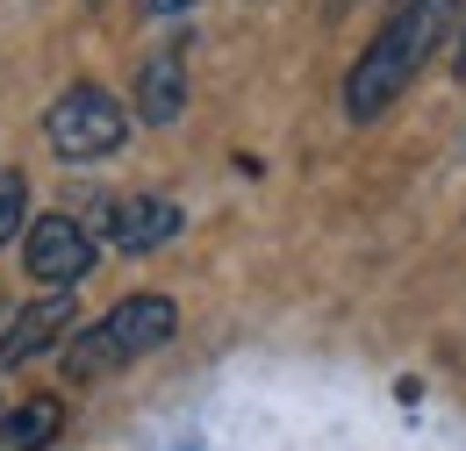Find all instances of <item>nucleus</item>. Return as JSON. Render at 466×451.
Returning <instances> with one entry per match:
<instances>
[{
    "label": "nucleus",
    "instance_id": "1",
    "mask_svg": "<svg viewBox=\"0 0 466 451\" xmlns=\"http://www.w3.org/2000/svg\"><path fill=\"white\" fill-rule=\"evenodd\" d=\"M452 15H460V0H402V7L373 29V44H366L359 65L345 72V115L351 122H373V115H388L402 101L409 79H416V72L431 65V51L445 44Z\"/></svg>",
    "mask_w": 466,
    "mask_h": 451
},
{
    "label": "nucleus",
    "instance_id": "2",
    "mask_svg": "<svg viewBox=\"0 0 466 451\" xmlns=\"http://www.w3.org/2000/svg\"><path fill=\"white\" fill-rule=\"evenodd\" d=\"M173 330H179V308L166 301V294H129V301H116L101 323L72 330V344H65V380H72V387L108 380L116 366L144 358V351H158Z\"/></svg>",
    "mask_w": 466,
    "mask_h": 451
},
{
    "label": "nucleus",
    "instance_id": "3",
    "mask_svg": "<svg viewBox=\"0 0 466 451\" xmlns=\"http://www.w3.org/2000/svg\"><path fill=\"white\" fill-rule=\"evenodd\" d=\"M44 136H51V151H58L65 165H94V158H116L122 144H129V108H122L108 86L79 79V86H65L58 101H51Z\"/></svg>",
    "mask_w": 466,
    "mask_h": 451
},
{
    "label": "nucleus",
    "instance_id": "4",
    "mask_svg": "<svg viewBox=\"0 0 466 451\" xmlns=\"http://www.w3.org/2000/svg\"><path fill=\"white\" fill-rule=\"evenodd\" d=\"M94 258H101L94 229L72 223V215H36L29 236H22V266H29V280H44L51 294H72V286L94 273Z\"/></svg>",
    "mask_w": 466,
    "mask_h": 451
},
{
    "label": "nucleus",
    "instance_id": "5",
    "mask_svg": "<svg viewBox=\"0 0 466 451\" xmlns=\"http://www.w3.org/2000/svg\"><path fill=\"white\" fill-rule=\"evenodd\" d=\"M79 323H72V294H44V301H29L7 330H0V373L7 366H29V358H44L58 337H72Z\"/></svg>",
    "mask_w": 466,
    "mask_h": 451
},
{
    "label": "nucleus",
    "instance_id": "6",
    "mask_svg": "<svg viewBox=\"0 0 466 451\" xmlns=\"http://www.w3.org/2000/svg\"><path fill=\"white\" fill-rule=\"evenodd\" d=\"M179 108H187V44H158L137 65V115L151 129H166L179 122Z\"/></svg>",
    "mask_w": 466,
    "mask_h": 451
},
{
    "label": "nucleus",
    "instance_id": "7",
    "mask_svg": "<svg viewBox=\"0 0 466 451\" xmlns=\"http://www.w3.org/2000/svg\"><path fill=\"white\" fill-rule=\"evenodd\" d=\"M108 236H116V251L144 258V251H158V244H173V236H179V208L166 201V194H137V201H116V215H108Z\"/></svg>",
    "mask_w": 466,
    "mask_h": 451
},
{
    "label": "nucleus",
    "instance_id": "8",
    "mask_svg": "<svg viewBox=\"0 0 466 451\" xmlns=\"http://www.w3.org/2000/svg\"><path fill=\"white\" fill-rule=\"evenodd\" d=\"M65 430V401L29 395L15 408H0V451H51V437Z\"/></svg>",
    "mask_w": 466,
    "mask_h": 451
},
{
    "label": "nucleus",
    "instance_id": "9",
    "mask_svg": "<svg viewBox=\"0 0 466 451\" xmlns=\"http://www.w3.org/2000/svg\"><path fill=\"white\" fill-rule=\"evenodd\" d=\"M29 236V179L22 172H0V244Z\"/></svg>",
    "mask_w": 466,
    "mask_h": 451
},
{
    "label": "nucleus",
    "instance_id": "10",
    "mask_svg": "<svg viewBox=\"0 0 466 451\" xmlns=\"http://www.w3.org/2000/svg\"><path fill=\"white\" fill-rule=\"evenodd\" d=\"M144 7H151V15H187L194 0H144Z\"/></svg>",
    "mask_w": 466,
    "mask_h": 451
},
{
    "label": "nucleus",
    "instance_id": "11",
    "mask_svg": "<svg viewBox=\"0 0 466 451\" xmlns=\"http://www.w3.org/2000/svg\"><path fill=\"white\" fill-rule=\"evenodd\" d=\"M452 72H460V79H466V36H460V57H452Z\"/></svg>",
    "mask_w": 466,
    "mask_h": 451
}]
</instances>
